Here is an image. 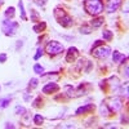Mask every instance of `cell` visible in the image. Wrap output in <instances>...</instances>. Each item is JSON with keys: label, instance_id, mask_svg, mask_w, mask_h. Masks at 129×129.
<instances>
[{"label": "cell", "instance_id": "10", "mask_svg": "<svg viewBox=\"0 0 129 129\" xmlns=\"http://www.w3.org/2000/svg\"><path fill=\"white\" fill-rule=\"evenodd\" d=\"M94 110V105L93 103H88V105H84L81 107H79V109L76 110V115H81V114H87V112H90Z\"/></svg>", "mask_w": 129, "mask_h": 129}, {"label": "cell", "instance_id": "20", "mask_svg": "<svg viewBox=\"0 0 129 129\" xmlns=\"http://www.w3.org/2000/svg\"><path fill=\"white\" fill-rule=\"evenodd\" d=\"M34 72L43 75V72H44V67H43V66H40L39 63H36V64H34Z\"/></svg>", "mask_w": 129, "mask_h": 129}, {"label": "cell", "instance_id": "1", "mask_svg": "<svg viewBox=\"0 0 129 129\" xmlns=\"http://www.w3.org/2000/svg\"><path fill=\"white\" fill-rule=\"evenodd\" d=\"M84 8L87 10V13L95 17L100 16L103 12V4L102 0H85L84 2Z\"/></svg>", "mask_w": 129, "mask_h": 129}, {"label": "cell", "instance_id": "9", "mask_svg": "<svg viewBox=\"0 0 129 129\" xmlns=\"http://www.w3.org/2000/svg\"><path fill=\"white\" fill-rule=\"evenodd\" d=\"M57 90H59V85L57 83H48L47 85H44V88H43V93H45V94L54 93Z\"/></svg>", "mask_w": 129, "mask_h": 129}, {"label": "cell", "instance_id": "7", "mask_svg": "<svg viewBox=\"0 0 129 129\" xmlns=\"http://www.w3.org/2000/svg\"><path fill=\"white\" fill-rule=\"evenodd\" d=\"M120 4H121V0H109V3L106 5V10L109 13H114L119 9Z\"/></svg>", "mask_w": 129, "mask_h": 129}, {"label": "cell", "instance_id": "21", "mask_svg": "<svg viewBox=\"0 0 129 129\" xmlns=\"http://www.w3.org/2000/svg\"><path fill=\"white\" fill-rule=\"evenodd\" d=\"M14 10H16V9H14L13 7H9V8L5 10V17H7V18L13 17V16H14Z\"/></svg>", "mask_w": 129, "mask_h": 129}, {"label": "cell", "instance_id": "18", "mask_svg": "<svg viewBox=\"0 0 129 129\" xmlns=\"http://www.w3.org/2000/svg\"><path fill=\"white\" fill-rule=\"evenodd\" d=\"M123 58H124V56L121 54V53H119L117 50L114 52V54H112V59H114V62H119V61L123 59Z\"/></svg>", "mask_w": 129, "mask_h": 129}, {"label": "cell", "instance_id": "26", "mask_svg": "<svg viewBox=\"0 0 129 129\" xmlns=\"http://www.w3.org/2000/svg\"><path fill=\"white\" fill-rule=\"evenodd\" d=\"M47 2H48V0H34V3H35L38 7H44V5L47 4Z\"/></svg>", "mask_w": 129, "mask_h": 129}, {"label": "cell", "instance_id": "4", "mask_svg": "<svg viewBox=\"0 0 129 129\" xmlns=\"http://www.w3.org/2000/svg\"><path fill=\"white\" fill-rule=\"evenodd\" d=\"M45 52L48 53L49 56L54 57V56H57V54H59V53L63 52V45L61 44V43L56 41V40H52V41H49L48 44H47Z\"/></svg>", "mask_w": 129, "mask_h": 129}, {"label": "cell", "instance_id": "2", "mask_svg": "<svg viewBox=\"0 0 129 129\" xmlns=\"http://www.w3.org/2000/svg\"><path fill=\"white\" fill-rule=\"evenodd\" d=\"M54 18L57 19V22L62 26V27H71L74 21L72 18L64 12L62 8H56L54 9Z\"/></svg>", "mask_w": 129, "mask_h": 129}, {"label": "cell", "instance_id": "19", "mask_svg": "<svg viewBox=\"0 0 129 129\" xmlns=\"http://www.w3.org/2000/svg\"><path fill=\"white\" fill-rule=\"evenodd\" d=\"M18 7H19V9H21V18L26 21V19H27V17H26L25 9H23V3H22V0H19V3H18Z\"/></svg>", "mask_w": 129, "mask_h": 129}, {"label": "cell", "instance_id": "14", "mask_svg": "<svg viewBox=\"0 0 129 129\" xmlns=\"http://www.w3.org/2000/svg\"><path fill=\"white\" fill-rule=\"evenodd\" d=\"M47 27V23L45 22H39L34 26V31L36 32V34H40V32H43V30H45Z\"/></svg>", "mask_w": 129, "mask_h": 129}, {"label": "cell", "instance_id": "27", "mask_svg": "<svg viewBox=\"0 0 129 129\" xmlns=\"http://www.w3.org/2000/svg\"><path fill=\"white\" fill-rule=\"evenodd\" d=\"M101 44H103V41H102V40H95V43H94V44L92 45V49H90V52H92V50H94L97 47H100Z\"/></svg>", "mask_w": 129, "mask_h": 129}, {"label": "cell", "instance_id": "28", "mask_svg": "<svg viewBox=\"0 0 129 129\" xmlns=\"http://www.w3.org/2000/svg\"><path fill=\"white\" fill-rule=\"evenodd\" d=\"M36 85H38V79H31L30 80V87H36Z\"/></svg>", "mask_w": 129, "mask_h": 129}, {"label": "cell", "instance_id": "5", "mask_svg": "<svg viewBox=\"0 0 129 129\" xmlns=\"http://www.w3.org/2000/svg\"><path fill=\"white\" fill-rule=\"evenodd\" d=\"M107 102L109 103H106V106L109 107L110 111H114V112L120 111L121 107H123V101H121L120 97H112V98H110Z\"/></svg>", "mask_w": 129, "mask_h": 129}, {"label": "cell", "instance_id": "3", "mask_svg": "<svg viewBox=\"0 0 129 129\" xmlns=\"http://www.w3.org/2000/svg\"><path fill=\"white\" fill-rule=\"evenodd\" d=\"M2 30L4 32V35L7 36H14L16 32L18 30V23L16 21H10V19H5L2 23Z\"/></svg>", "mask_w": 129, "mask_h": 129}, {"label": "cell", "instance_id": "15", "mask_svg": "<svg viewBox=\"0 0 129 129\" xmlns=\"http://www.w3.org/2000/svg\"><path fill=\"white\" fill-rule=\"evenodd\" d=\"M100 111H101V115H103V116H109L110 115V110H109V107H107L105 103H102L101 105V107H100Z\"/></svg>", "mask_w": 129, "mask_h": 129}, {"label": "cell", "instance_id": "13", "mask_svg": "<svg viewBox=\"0 0 129 129\" xmlns=\"http://www.w3.org/2000/svg\"><path fill=\"white\" fill-rule=\"evenodd\" d=\"M102 38H103V40H106V41H111L112 38H114L112 31H110V30H105V31H102Z\"/></svg>", "mask_w": 129, "mask_h": 129}, {"label": "cell", "instance_id": "25", "mask_svg": "<svg viewBox=\"0 0 129 129\" xmlns=\"http://www.w3.org/2000/svg\"><path fill=\"white\" fill-rule=\"evenodd\" d=\"M38 17H39V14L35 12L34 9H31V21H34V22H36V21H38Z\"/></svg>", "mask_w": 129, "mask_h": 129}, {"label": "cell", "instance_id": "8", "mask_svg": "<svg viewBox=\"0 0 129 129\" xmlns=\"http://www.w3.org/2000/svg\"><path fill=\"white\" fill-rule=\"evenodd\" d=\"M78 56H79V50L75 47H70L69 50H67V54H66V61L67 62H74L78 58Z\"/></svg>", "mask_w": 129, "mask_h": 129}, {"label": "cell", "instance_id": "22", "mask_svg": "<svg viewBox=\"0 0 129 129\" xmlns=\"http://www.w3.org/2000/svg\"><path fill=\"white\" fill-rule=\"evenodd\" d=\"M16 114L17 115H25L26 114V109L25 107H21V106H17L16 107Z\"/></svg>", "mask_w": 129, "mask_h": 129}, {"label": "cell", "instance_id": "31", "mask_svg": "<svg viewBox=\"0 0 129 129\" xmlns=\"http://www.w3.org/2000/svg\"><path fill=\"white\" fill-rule=\"evenodd\" d=\"M3 3H4V0H0V7L3 5Z\"/></svg>", "mask_w": 129, "mask_h": 129}, {"label": "cell", "instance_id": "23", "mask_svg": "<svg viewBox=\"0 0 129 129\" xmlns=\"http://www.w3.org/2000/svg\"><path fill=\"white\" fill-rule=\"evenodd\" d=\"M43 54H44V50H43V48H38V50H36V54L34 56V59H36V61H38V59H39V58H40Z\"/></svg>", "mask_w": 129, "mask_h": 129}, {"label": "cell", "instance_id": "30", "mask_svg": "<svg viewBox=\"0 0 129 129\" xmlns=\"http://www.w3.org/2000/svg\"><path fill=\"white\" fill-rule=\"evenodd\" d=\"M5 128H14V125H13V124H10V123H7Z\"/></svg>", "mask_w": 129, "mask_h": 129}, {"label": "cell", "instance_id": "6", "mask_svg": "<svg viewBox=\"0 0 129 129\" xmlns=\"http://www.w3.org/2000/svg\"><path fill=\"white\" fill-rule=\"evenodd\" d=\"M111 52V48L110 47H102V48H98V49H94L92 50V54L95 57V58H106L107 56L110 54Z\"/></svg>", "mask_w": 129, "mask_h": 129}, {"label": "cell", "instance_id": "17", "mask_svg": "<svg viewBox=\"0 0 129 129\" xmlns=\"http://www.w3.org/2000/svg\"><path fill=\"white\" fill-rule=\"evenodd\" d=\"M43 121H44V117H43L40 114H36V115L34 116V124H36V125H41Z\"/></svg>", "mask_w": 129, "mask_h": 129}, {"label": "cell", "instance_id": "29", "mask_svg": "<svg viewBox=\"0 0 129 129\" xmlns=\"http://www.w3.org/2000/svg\"><path fill=\"white\" fill-rule=\"evenodd\" d=\"M7 61V54L5 53H2V54H0V63H4Z\"/></svg>", "mask_w": 129, "mask_h": 129}, {"label": "cell", "instance_id": "16", "mask_svg": "<svg viewBox=\"0 0 129 129\" xmlns=\"http://www.w3.org/2000/svg\"><path fill=\"white\" fill-rule=\"evenodd\" d=\"M10 103V97H5V98H0V109H4Z\"/></svg>", "mask_w": 129, "mask_h": 129}, {"label": "cell", "instance_id": "24", "mask_svg": "<svg viewBox=\"0 0 129 129\" xmlns=\"http://www.w3.org/2000/svg\"><path fill=\"white\" fill-rule=\"evenodd\" d=\"M80 32H81V34H90V28L88 27V26H81L80 27Z\"/></svg>", "mask_w": 129, "mask_h": 129}, {"label": "cell", "instance_id": "11", "mask_svg": "<svg viewBox=\"0 0 129 129\" xmlns=\"http://www.w3.org/2000/svg\"><path fill=\"white\" fill-rule=\"evenodd\" d=\"M63 90H64V93H66L67 97H76V89H75L72 85H70V84L64 85Z\"/></svg>", "mask_w": 129, "mask_h": 129}, {"label": "cell", "instance_id": "12", "mask_svg": "<svg viewBox=\"0 0 129 129\" xmlns=\"http://www.w3.org/2000/svg\"><path fill=\"white\" fill-rule=\"evenodd\" d=\"M103 22H105V19L102 17H97V18H93L90 21V26L92 27H100L103 25Z\"/></svg>", "mask_w": 129, "mask_h": 129}]
</instances>
